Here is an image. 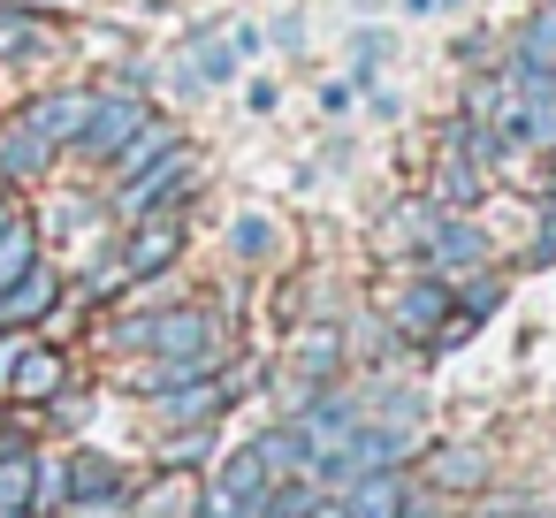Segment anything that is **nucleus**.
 Listing matches in <instances>:
<instances>
[{
  "label": "nucleus",
  "instance_id": "1",
  "mask_svg": "<svg viewBox=\"0 0 556 518\" xmlns=\"http://www.w3.org/2000/svg\"><path fill=\"white\" fill-rule=\"evenodd\" d=\"M199 184V168H191V153L176 146V153H161L153 168H138V176H123V191H115V206L123 214H146V206H161L168 191H191Z\"/></svg>",
  "mask_w": 556,
  "mask_h": 518
},
{
  "label": "nucleus",
  "instance_id": "2",
  "mask_svg": "<svg viewBox=\"0 0 556 518\" xmlns=\"http://www.w3.org/2000/svg\"><path fill=\"white\" fill-rule=\"evenodd\" d=\"M267 488H275V472L252 457V450H237L222 472H214V488H206V503H222L229 518H260V503H267Z\"/></svg>",
  "mask_w": 556,
  "mask_h": 518
},
{
  "label": "nucleus",
  "instance_id": "3",
  "mask_svg": "<svg viewBox=\"0 0 556 518\" xmlns=\"http://www.w3.org/2000/svg\"><path fill=\"white\" fill-rule=\"evenodd\" d=\"M146 123V108L138 100H92V115H85V153H123V138Z\"/></svg>",
  "mask_w": 556,
  "mask_h": 518
},
{
  "label": "nucleus",
  "instance_id": "4",
  "mask_svg": "<svg viewBox=\"0 0 556 518\" xmlns=\"http://www.w3.org/2000/svg\"><path fill=\"white\" fill-rule=\"evenodd\" d=\"M222 404H229L222 381H176V389L161 396V419H168V427H214Z\"/></svg>",
  "mask_w": 556,
  "mask_h": 518
},
{
  "label": "nucleus",
  "instance_id": "5",
  "mask_svg": "<svg viewBox=\"0 0 556 518\" xmlns=\"http://www.w3.org/2000/svg\"><path fill=\"white\" fill-rule=\"evenodd\" d=\"M54 389H62V351L24 343L16 366H9V396H54Z\"/></svg>",
  "mask_w": 556,
  "mask_h": 518
},
{
  "label": "nucleus",
  "instance_id": "6",
  "mask_svg": "<svg viewBox=\"0 0 556 518\" xmlns=\"http://www.w3.org/2000/svg\"><path fill=\"white\" fill-rule=\"evenodd\" d=\"M54 313V275L47 267H24L16 282H0V320H39Z\"/></svg>",
  "mask_w": 556,
  "mask_h": 518
},
{
  "label": "nucleus",
  "instance_id": "7",
  "mask_svg": "<svg viewBox=\"0 0 556 518\" xmlns=\"http://www.w3.org/2000/svg\"><path fill=\"white\" fill-rule=\"evenodd\" d=\"M85 115H92V100H77V92H54V100H39L24 123H31L47 146H62V138H85Z\"/></svg>",
  "mask_w": 556,
  "mask_h": 518
},
{
  "label": "nucleus",
  "instance_id": "8",
  "mask_svg": "<svg viewBox=\"0 0 556 518\" xmlns=\"http://www.w3.org/2000/svg\"><path fill=\"white\" fill-rule=\"evenodd\" d=\"M176 252H184V222H146V237H130V260H123V275H161Z\"/></svg>",
  "mask_w": 556,
  "mask_h": 518
},
{
  "label": "nucleus",
  "instance_id": "9",
  "mask_svg": "<svg viewBox=\"0 0 556 518\" xmlns=\"http://www.w3.org/2000/svg\"><path fill=\"white\" fill-rule=\"evenodd\" d=\"M480 252H488V244H480L465 222H434V229H427V260H434L442 275H457V267H480Z\"/></svg>",
  "mask_w": 556,
  "mask_h": 518
},
{
  "label": "nucleus",
  "instance_id": "10",
  "mask_svg": "<svg viewBox=\"0 0 556 518\" xmlns=\"http://www.w3.org/2000/svg\"><path fill=\"white\" fill-rule=\"evenodd\" d=\"M442 313H450V282H412L404 305H396V328H404V336H434Z\"/></svg>",
  "mask_w": 556,
  "mask_h": 518
},
{
  "label": "nucleus",
  "instance_id": "11",
  "mask_svg": "<svg viewBox=\"0 0 556 518\" xmlns=\"http://www.w3.org/2000/svg\"><path fill=\"white\" fill-rule=\"evenodd\" d=\"M351 518H396L404 510V488H396V472H358V488H351V503H343Z\"/></svg>",
  "mask_w": 556,
  "mask_h": 518
},
{
  "label": "nucleus",
  "instance_id": "12",
  "mask_svg": "<svg viewBox=\"0 0 556 518\" xmlns=\"http://www.w3.org/2000/svg\"><path fill=\"white\" fill-rule=\"evenodd\" d=\"M176 146H184V138H176L168 123H138V130L123 138V176H138V168H153V161H161V153H176Z\"/></svg>",
  "mask_w": 556,
  "mask_h": 518
},
{
  "label": "nucleus",
  "instance_id": "13",
  "mask_svg": "<svg viewBox=\"0 0 556 518\" xmlns=\"http://www.w3.org/2000/svg\"><path fill=\"white\" fill-rule=\"evenodd\" d=\"M31 488H39V457H0V518L9 510H31Z\"/></svg>",
  "mask_w": 556,
  "mask_h": 518
},
{
  "label": "nucleus",
  "instance_id": "14",
  "mask_svg": "<svg viewBox=\"0 0 556 518\" xmlns=\"http://www.w3.org/2000/svg\"><path fill=\"white\" fill-rule=\"evenodd\" d=\"M252 457H260L267 472H298V465H305V434H298V427H267V434L252 442Z\"/></svg>",
  "mask_w": 556,
  "mask_h": 518
},
{
  "label": "nucleus",
  "instance_id": "15",
  "mask_svg": "<svg viewBox=\"0 0 556 518\" xmlns=\"http://www.w3.org/2000/svg\"><path fill=\"white\" fill-rule=\"evenodd\" d=\"M54 146L24 123V130H9V146H0V168H9V176H39V161H47Z\"/></svg>",
  "mask_w": 556,
  "mask_h": 518
},
{
  "label": "nucleus",
  "instance_id": "16",
  "mask_svg": "<svg viewBox=\"0 0 556 518\" xmlns=\"http://www.w3.org/2000/svg\"><path fill=\"white\" fill-rule=\"evenodd\" d=\"M336 366H343V336H328V328H320V336H305V343H298V374H305V381H320V374H336Z\"/></svg>",
  "mask_w": 556,
  "mask_h": 518
},
{
  "label": "nucleus",
  "instance_id": "17",
  "mask_svg": "<svg viewBox=\"0 0 556 518\" xmlns=\"http://www.w3.org/2000/svg\"><path fill=\"white\" fill-rule=\"evenodd\" d=\"M434 480H442V488H480V480H488V457H480V450H442V457H434Z\"/></svg>",
  "mask_w": 556,
  "mask_h": 518
},
{
  "label": "nucleus",
  "instance_id": "18",
  "mask_svg": "<svg viewBox=\"0 0 556 518\" xmlns=\"http://www.w3.org/2000/svg\"><path fill=\"white\" fill-rule=\"evenodd\" d=\"M442 214L427 206V199H412V206H396L389 214V244H427V229H434Z\"/></svg>",
  "mask_w": 556,
  "mask_h": 518
},
{
  "label": "nucleus",
  "instance_id": "19",
  "mask_svg": "<svg viewBox=\"0 0 556 518\" xmlns=\"http://www.w3.org/2000/svg\"><path fill=\"white\" fill-rule=\"evenodd\" d=\"M24 267H39V252H31V229L9 222V229H0V282H16Z\"/></svg>",
  "mask_w": 556,
  "mask_h": 518
},
{
  "label": "nucleus",
  "instance_id": "20",
  "mask_svg": "<svg viewBox=\"0 0 556 518\" xmlns=\"http://www.w3.org/2000/svg\"><path fill=\"white\" fill-rule=\"evenodd\" d=\"M434 191H442L450 206H472V199H480V168H472V161H442V184H434Z\"/></svg>",
  "mask_w": 556,
  "mask_h": 518
},
{
  "label": "nucleus",
  "instance_id": "21",
  "mask_svg": "<svg viewBox=\"0 0 556 518\" xmlns=\"http://www.w3.org/2000/svg\"><path fill=\"white\" fill-rule=\"evenodd\" d=\"M518 138H533V146H556V85H548V92H533V108H526Z\"/></svg>",
  "mask_w": 556,
  "mask_h": 518
},
{
  "label": "nucleus",
  "instance_id": "22",
  "mask_svg": "<svg viewBox=\"0 0 556 518\" xmlns=\"http://www.w3.org/2000/svg\"><path fill=\"white\" fill-rule=\"evenodd\" d=\"M237 252H244V260H267V252H275V222H267V214H237Z\"/></svg>",
  "mask_w": 556,
  "mask_h": 518
},
{
  "label": "nucleus",
  "instance_id": "23",
  "mask_svg": "<svg viewBox=\"0 0 556 518\" xmlns=\"http://www.w3.org/2000/svg\"><path fill=\"white\" fill-rule=\"evenodd\" d=\"M0 54H47V31L39 24H0Z\"/></svg>",
  "mask_w": 556,
  "mask_h": 518
},
{
  "label": "nucleus",
  "instance_id": "24",
  "mask_svg": "<svg viewBox=\"0 0 556 518\" xmlns=\"http://www.w3.org/2000/svg\"><path fill=\"white\" fill-rule=\"evenodd\" d=\"M229 70H237V54H229V47H206V54H191V77H199V85H222Z\"/></svg>",
  "mask_w": 556,
  "mask_h": 518
},
{
  "label": "nucleus",
  "instance_id": "25",
  "mask_svg": "<svg viewBox=\"0 0 556 518\" xmlns=\"http://www.w3.org/2000/svg\"><path fill=\"white\" fill-rule=\"evenodd\" d=\"M191 465H206V427H199V434H176V442H168V472H191Z\"/></svg>",
  "mask_w": 556,
  "mask_h": 518
},
{
  "label": "nucleus",
  "instance_id": "26",
  "mask_svg": "<svg viewBox=\"0 0 556 518\" xmlns=\"http://www.w3.org/2000/svg\"><path fill=\"white\" fill-rule=\"evenodd\" d=\"M381 54H389V39H381V31H358V39H351V62H358V77H374V62H381Z\"/></svg>",
  "mask_w": 556,
  "mask_h": 518
},
{
  "label": "nucleus",
  "instance_id": "27",
  "mask_svg": "<svg viewBox=\"0 0 556 518\" xmlns=\"http://www.w3.org/2000/svg\"><path fill=\"white\" fill-rule=\"evenodd\" d=\"M16 351H24L16 336H0V381H9V366H16Z\"/></svg>",
  "mask_w": 556,
  "mask_h": 518
},
{
  "label": "nucleus",
  "instance_id": "28",
  "mask_svg": "<svg viewBox=\"0 0 556 518\" xmlns=\"http://www.w3.org/2000/svg\"><path fill=\"white\" fill-rule=\"evenodd\" d=\"M305 518H351L343 503H305Z\"/></svg>",
  "mask_w": 556,
  "mask_h": 518
},
{
  "label": "nucleus",
  "instance_id": "29",
  "mask_svg": "<svg viewBox=\"0 0 556 518\" xmlns=\"http://www.w3.org/2000/svg\"><path fill=\"white\" fill-rule=\"evenodd\" d=\"M24 9H85V0H24Z\"/></svg>",
  "mask_w": 556,
  "mask_h": 518
},
{
  "label": "nucleus",
  "instance_id": "30",
  "mask_svg": "<svg viewBox=\"0 0 556 518\" xmlns=\"http://www.w3.org/2000/svg\"><path fill=\"white\" fill-rule=\"evenodd\" d=\"M396 518H434V510H427V503H404V510H396Z\"/></svg>",
  "mask_w": 556,
  "mask_h": 518
},
{
  "label": "nucleus",
  "instance_id": "31",
  "mask_svg": "<svg viewBox=\"0 0 556 518\" xmlns=\"http://www.w3.org/2000/svg\"><path fill=\"white\" fill-rule=\"evenodd\" d=\"M404 9H412V16H427V9H434V0H404Z\"/></svg>",
  "mask_w": 556,
  "mask_h": 518
},
{
  "label": "nucleus",
  "instance_id": "32",
  "mask_svg": "<svg viewBox=\"0 0 556 518\" xmlns=\"http://www.w3.org/2000/svg\"><path fill=\"white\" fill-rule=\"evenodd\" d=\"M0 229H9V206H0Z\"/></svg>",
  "mask_w": 556,
  "mask_h": 518
},
{
  "label": "nucleus",
  "instance_id": "33",
  "mask_svg": "<svg viewBox=\"0 0 556 518\" xmlns=\"http://www.w3.org/2000/svg\"><path fill=\"white\" fill-rule=\"evenodd\" d=\"M358 9H381V0H358Z\"/></svg>",
  "mask_w": 556,
  "mask_h": 518
},
{
  "label": "nucleus",
  "instance_id": "34",
  "mask_svg": "<svg viewBox=\"0 0 556 518\" xmlns=\"http://www.w3.org/2000/svg\"><path fill=\"white\" fill-rule=\"evenodd\" d=\"M9 518H31V510H9Z\"/></svg>",
  "mask_w": 556,
  "mask_h": 518
},
{
  "label": "nucleus",
  "instance_id": "35",
  "mask_svg": "<svg viewBox=\"0 0 556 518\" xmlns=\"http://www.w3.org/2000/svg\"><path fill=\"white\" fill-rule=\"evenodd\" d=\"M488 518H503V510H488Z\"/></svg>",
  "mask_w": 556,
  "mask_h": 518
},
{
  "label": "nucleus",
  "instance_id": "36",
  "mask_svg": "<svg viewBox=\"0 0 556 518\" xmlns=\"http://www.w3.org/2000/svg\"><path fill=\"white\" fill-rule=\"evenodd\" d=\"M548 9H556V0H548Z\"/></svg>",
  "mask_w": 556,
  "mask_h": 518
}]
</instances>
